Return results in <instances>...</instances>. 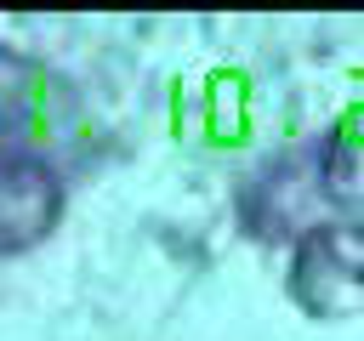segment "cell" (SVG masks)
<instances>
[{
  "label": "cell",
  "mask_w": 364,
  "mask_h": 341,
  "mask_svg": "<svg viewBox=\"0 0 364 341\" xmlns=\"http://www.w3.org/2000/svg\"><path fill=\"white\" fill-rule=\"evenodd\" d=\"M63 210L57 176L28 153H0V250H28Z\"/></svg>",
  "instance_id": "6da1fadb"
}]
</instances>
